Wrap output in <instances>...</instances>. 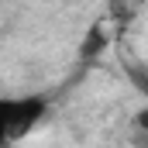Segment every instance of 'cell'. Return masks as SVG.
Returning a JSON list of instances; mask_svg holds the SVG:
<instances>
[{
	"label": "cell",
	"instance_id": "1",
	"mask_svg": "<svg viewBox=\"0 0 148 148\" xmlns=\"http://www.w3.org/2000/svg\"><path fill=\"white\" fill-rule=\"evenodd\" d=\"M48 114V97L24 93V97H0V145L21 141L31 127H38Z\"/></svg>",
	"mask_w": 148,
	"mask_h": 148
},
{
	"label": "cell",
	"instance_id": "2",
	"mask_svg": "<svg viewBox=\"0 0 148 148\" xmlns=\"http://www.w3.org/2000/svg\"><path fill=\"white\" fill-rule=\"evenodd\" d=\"M103 48H107V38H103V28L97 24V28H90L86 41L79 45V55H83V59H97V55H100Z\"/></svg>",
	"mask_w": 148,
	"mask_h": 148
},
{
	"label": "cell",
	"instance_id": "3",
	"mask_svg": "<svg viewBox=\"0 0 148 148\" xmlns=\"http://www.w3.org/2000/svg\"><path fill=\"white\" fill-rule=\"evenodd\" d=\"M127 76H131V83L138 86V93L148 97V66L145 62H127Z\"/></svg>",
	"mask_w": 148,
	"mask_h": 148
},
{
	"label": "cell",
	"instance_id": "4",
	"mask_svg": "<svg viewBox=\"0 0 148 148\" xmlns=\"http://www.w3.org/2000/svg\"><path fill=\"white\" fill-rule=\"evenodd\" d=\"M134 124H138L141 131H148V107H145V110H138V114H134Z\"/></svg>",
	"mask_w": 148,
	"mask_h": 148
}]
</instances>
